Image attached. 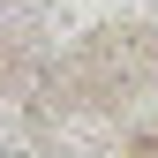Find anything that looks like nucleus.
Here are the masks:
<instances>
[{
  "label": "nucleus",
  "mask_w": 158,
  "mask_h": 158,
  "mask_svg": "<svg viewBox=\"0 0 158 158\" xmlns=\"http://www.w3.org/2000/svg\"><path fill=\"white\" fill-rule=\"evenodd\" d=\"M0 158H23V151H0Z\"/></svg>",
  "instance_id": "obj_1"
}]
</instances>
